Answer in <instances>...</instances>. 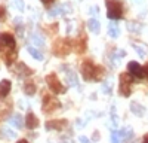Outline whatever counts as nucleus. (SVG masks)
<instances>
[{"mask_svg": "<svg viewBox=\"0 0 148 143\" xmlns=\"http://www.w3.org/2000/svg\"><path fill=\"white\" fill-rule=\"evenodd\" d=\"M5 17H6V9H5V6H0V21H2Z\"/></svg>", "mask_w": 148, "mask_h": 143, "instance_id": "obj_28", "label": "nucleus"}, {"mask_svg": "<svg viewBox=\"0 0 148 143\" xmlns=\"http://www.w3.org/2000/svg\"><path fill=\"white\" fill-rule=\"evenodd\" d=\"M135 51L139 54V57H145V49H144V46H141V45H135Z\"/></svg>", "mask_w": 148, "mask_h": 143, "instance_id": "obj_27", "label": "nucleus"}, {"mask_svg": "<svg viewBox=\"0 0 148 143\" xmlns=\"http://www.w3.org/2000/svg\"><path fill=\"white\" fill-rule=\"evenodd\" d=\"M71 51V43L67 39H58L53 43V54L58 57H65Z\"/></svg>", "mask_w": 148, "mask_h": 143, "instance_id": "obj_6", "label": "nucleus"}, {"mask_svg": "<svg viewBox=\"0 0 148 143\" xmlns=\"http://www.w3.org/2000/svg\"><path fill=\"white\" fill-rule=\"evenodd\" d=\"M12 5L18 10H24V0H12Z\"/></svg>", "mask_w": 148, "mask_h": 143, "instance_id": "obj_25", "label": "nucleus"}, {"mask_svg": "<svg viewBox=\"0 0 148 143\" xmlns=\"http://www.w3.org/2000/svg\"><path fill=\"white\" fill-rule=\"evenodd\" d=\"M74 46H76V52H79V54H82V52L86 49V40H84L83 36H82L77 42H74Z\"/></svg>", "mask_w": 148, "mask_h": 143, "instance_id": "obj_19", "label": "nucleus"}, {"mask_svg": "<svg viewBox=\"0 0 148 143\" xmlns=\"http://www.w3.org/2000/svg\"><path fill=\"white\" fill-rule=\"evenodd\" d=\"M46 83L47 87L51 88V91L53 94H62L65 92V87H62V83H61V81L58 79V76L55 73H51L46 76Z\"/></svg>", "mask_w": 148, "mask_h": 143, "instance_id": "obj_5", "label": "nucleus"}, {"mask_svg": "<svg viewBox=\"0 0 148 143\" xmlns=\"http://www.w3.org/2000/svg\"><path fill=\"white\" fill-rule=\"evenodd\" d=\"M119 91L123 97H129L132 91V75L130 73H123L120 75V87Z\"/></svg>", "mask_w": 148, "mask_h": 143, "instance_id": "obj_4", "label": "nucleus"}, {"mask_svg": "<svg viewBox=\"0 0 148 143\" xmlns=\"http://www.w3.org/2000/svg\"><path fill=\"white\" fill-rule=\"evenodd\" d=\"M67 119H52V121L46 122V128L47 130H62L64 127H67Z\"/></svg>", "mask_w": 148, "mask_h": 143, "instance_id": "obj_9", "label": "nucleus"}, {"mask_svg": "<svg viewBox=\"0 0 148 143\" xmlns=\"http://www.w3.org/2000/svg\"><path fill=\"white\" fill-rule=\"evenodd\" d=\"M53 2H55V0H42V3H45V5H51Z\"/></svg>", "mask_w": 148, "mask_h": 143, "instance_id": "obj_32", "label": "nucleus"}, {"mask_svg": "<svg viewBox=\"0 0 148 143\" xmlns=\"http://www.w3.org/2000/svg\"><path fill=\"white\" fill-rule=\"evenodd\" d=\"M9 92H10V81L5 79V81L0 82V99L6 97Z\"/></svg>", "mask_w": 148, "mask_h": 143, "instance_id": "obj_12", "label": "nucleus"}, {"mask_svg": "<svg viewBox=\"0 0 148 143\" xmlns=\"http://www.w3.org/2000/svg\"><path fill=\"white\" fill-rule=\"evenodd\" d=\"M9 121H10V124H12V125H14V127H16V128H21V127L24 125L22 116H21L19 113H15L14 116H12V118L9 119Z\"/></svg>", "mask_w": 148, "mask_h": 143, "instance_id": "obj_14", "label": "nucleus"}, {"mask_svg": "<svg viewBox=\"0 0 148 143\" xmlns=\"http://www.w3.org/2000/svg\"><path fill=\"white\" fill-rule=\"evenodd\" d=\"M59 10H61V8H55V9H52L51 12H49V15H51V17H55V15H58Z\"/></svg>", "mask_w": 148, "mask_h": 143, "instance_id": "obj_29", "label": "nucleus"}, {"mask_svg": "<svg viewBox=\"0 0 148 143\" xmlns=\"http://www.w3.org/2000/svg\"><path fill=\"white\" fill-rule=\"evenodd\" d=\"M144 75H145V78H148V64L144 67Z\"/></svg>", "mask_w": 148, "mask_h": 143, "instance_id": "obj_33", "label": "nucleus"}, {"mask_svg": "<svg viewBox=\"0 0 148 143\" xmlns=\"http://www.w3.org/2000/svg\"><path fill=\"white\" fill-rule=\"evenodd\" d=\"M130 110L136 115V116H144V113H145L144 107H142L141 104H138V103H132V104H130Z\"/></svg>", "mask_w": 148, "mask_h": 143, "instance_id": "obj_16", "label": "nucleus"}, {"mask_svg": "<svg viewBox=\"0 0 148 143\" xmlns=\"http://www.w3.org/2000/svg\"><path fill=\"white\" fill-rule=\"evenodd\" d=\"M25 124H27V128L34 130V128L39 127V119L36 118V115H34V113H28V115H27V118H25Z\"/></svg>", "mask_w": 148, "mask_h": 143, "instance_id": "obj_11", "label": "nucleus"}, {"mask_svg": "<svg viewBox=\"0 0 148 143\" xmlns=\"http://www.w3.org/2000/svg\"><path fill=\"white\" fill-rule=\"evenodd\" d=\"M67 78H68V81H70V85H73V87H77V85H79L77 76H76V73H74V72L68 70V72H67Z\"/></svg>", "mask_w": 148, "mask_h": 143, "instance_id": "obj_20", "label": "nucleus"}, {"mask_svg": "<svg viewBox=\"0 0 148 143\" xmlns=\"http://www.w3.org/2000/svg\"><path fill=\"white\" fill-rule=\"evenodd\" d=\"M80 72L84 81H101L104 76V69L101 66L93 64L92 60H84L82 63Z\"/></svg>", "mask_w": 148, "mask_h": 143, "instance_id": "obj_2", "label": "nucleus"}, {"mask_svg": "<svg viewBox=\"0 0 148 143\" xmlns=\"http://www.w3.org/2000/svg\"><path fill=\"white\" fill-rule=\"evenodd\" d=\"M98 12H99V8H98V6H92V8H90V14H92V15H96Z\"/></svg>", "mask_w": 148, "mask_h": 143, "instance_id": "obj_30", "label": "nucleus"}, {"mask_svg": "<svg viewBox=\"0 0 148 143\" xmlns=\"http://www.w3.org/2000/svg\"><path fill=\"white\" fill-rule=\"evenodd\" d=\"M144 143H148V134H147V136L144 137Z\"/></svg>", "mask_w": 148, "mask_h": 143, "instance_id": "obj_34", "label": "nucleus"}, {"mask_svg": "<svg viewBox=\"0 0 148 143\" xmlns=\"http://www.w3.org/2000/svg\"><path fill=\"white\" fill-rule=\"evenodd\" d=\"M107 17L110 19H120L123 17V6L119 0H105Z\"/></svg>", "mask_w": 148, "mask_h": 143, "instance_id": "obj_3", "label": "nucleus"}, {"mask_svg": "<svg viewBox=\"0 0 148 143\" xmlns=\"http://www.w3.org/2000/svg\"><path fill=\"white\" fill-rule=\"evenodd\" d=\"M18 143H28V142H27V140H19Z\"/></svg>", "mask_w": 148, "mask_h": 143, "instance_id": "obj_35", "label": "nucleus"}, {"mask_svg": "<svg viewBox=\"0 0 148 143\" xmlns=\"http://www.w3.org/2000/svg\"><path fill=\"white\" fill-rule=\"evenodd\" d=\"M111 122H113L114 127H117V124H119V118H117V115H116V107H114V106L111 107Z\"/></svg>", "mask_w": 148, "mask_h": 143, "instance_id": "obj_22", "label": "nucleus"}, {"mask_svg": "<svg viewBox=\"0 0 148 143\" xmlns=\"http://www.w3.org/2000/svg\"><path fill=\"white\" fill-rule=\"evenodd\" d=\"M15 131H10L9 128H2V137H8V139H12V137H15Z\"/></svg>", "mask_w": 148, "mask_h": 143, "instance_id": "obj_21", "label": "nucleus"}, {"mask_svg": "<svg viewBox=\"0 0 148 143\" xmlns=\"http://www.w3.org/2000/svg\"><path fill=\"white\" fill-rule=\"evenodd\" d=\"M120 134H119V131H111V143H121L120 140Z\"/></svg>", "mask_w": 148, "mask_h": 143, "instance_id": "obj_23", "label": "nucleus"}, {"mask_svg": "<svg viewBox=\"0 0 148 143\" xmlns=\"http://www.w3.org/2000/svg\"><path fill=\"white\" fill-rule=\"evenodd\" d=\"M88 27H89V30L90 31H93V33H98L99 31V21L98 19H95V18H90L89 21H88Z\"/></svg>", "mask_w": 148, "mask_h": 143, "instance_id": "obj_18", "label": "nucleus"}, {"mask_svg": "<svg viewBox=\"0 0 148 143\" xmlns=\"http://www.w3.org/2000/svg\"><path fill=\"white\" fill-rule=\"evenodd\" d=\"M33 42L34 43H37V45H40V46H43L45 45V40H43V37H40V36H37V34H33Z\"/></svg>", "mask_w": 148, "mask_h": 143, "instance_id": "obj_26", "label": "nucleus"}, {"mask_svg": "<svg viewBox=\"0 0 148 143\" xmlns=\"http://www.w3.org/2000/svg\"><path fill=\"white\" fill-rule=\"evenodd\" d=\"M15 70H16V75L18 76H30V75H33V70L30 67H27L24 63L16 64L15 66Z\"/></svg>", "mask_w": 148, "mask_h": 143, "instance_id": "obj_10", "label": "nucleus"}, {"mask_svg": "<svg viewBox=\"0 0 148 143\" xmlns=\"http://www.w3.org/2000/svg\"><path fill=\"white\" fill-rule=\"evenodd\" d=\"M42 107H43V112H45V113H51V112L59 109V107H61V103L53 97V95H45Z\"/></svg>", "mask_w": 148, "mask_h": 143, "instance_id": "obj_7", "label": "nucleus"}, {"mask_svg": "<svg viewBox=\"0 0 148 143\" xmlns=\"http://www.w3.org/2000/svg\"><path fill=\"white\" fill-rule=\"evenodd\" d=\"M108 34H110L113 39L119 37L120 30H119V27H117V24H116V22H111V24H108Z\"/></svg>", "mask_w": 148, "mask_h": 143, "instance_id": "obj_13", "label": "nucleus"}, {"mask_svg": "<svg viewBox=\"0 0 148 143\" xmlns=\"http://www.w3.org/2000/svg\"><path fill=\"white\" fill-rule=\"evenodd\" d=\"M82 143H89V139L88 137H84V136H80V139H79Z\"/></svg>", "mask_w": 148, "mask_h": 143, "instance_id": "obj_31", "label": "nucleus"}, {"mask_svg": "<svg viewBox=\"0 0 148 143\" xmlns=\"http://www.w3.org/2000/svg\"><path fill=\"white\" fill-rule=\"evenodd\" d=\"M127 72H129L132 76L138 78V79H141V78L145 76V75H144V67H141L138 63H135V61H130V63L127 64Z\"/></svg>", "mask_w": 148, "mask_h": 143, "instance_id": "obj_8", "label": "nucleus"}, {"mask_svg": "<svg viewBox=\"0 0 148 143\" xmlns=\"http://www.w3.org/2000/svg\"><path fill=\"white\" fill-rule=\"evenodd\" d=\"M27 51L31 54V57H34L36 60H39V61H42V60H43V54L37 49V48H34V46H27Z\"/></svg>", "mask_w": 148, "mask_h": 143, "instance_id": "obj_17", "label": "nucleus"}, {"mask_svg": "<svg viewBox=\"0 0 148 143\" xmlns=\"http://www.w3.org/2000/svg\"><path fill=\"white\" fill-rule=\"evenodd\" d=\"M24 91L27 92V95H33L36 92V83L33 81H25V83H24Z\"/></svg>", "mask_w": 148, "mask_h": 143, "instance_id": "obj_15", "label": "nucleus"}, {"mask_svg": "<svg viewBox=\"0 0 148 143\" xmlns=\"http://www.w3.org/2000/svg\"><path fill=\"white\" fill-rule=\"evenodd\" d=\"M0 55L5 58L8 66H10L16 57V42L10 33H0Z\"/></svg>", "mask_w": 148, "mask_h": 143, "instance_id": "obj_1", "label": "nucleus"}, {"mask_svg": "<svg viewBox=\"0 0 148 143\" xmlns=\"http://www.w3.org/2000/svg\"><path fill=\"white\" fill-rule=\"evenodd\" d=\"M127 28L130 31H139L141 30V24H138V22H129L127 24Z\"/></svg>", "mask_w": 148, "mask_h": 143, "instance_id": "obj_24", "label": "nucleus"}]
</instances>
